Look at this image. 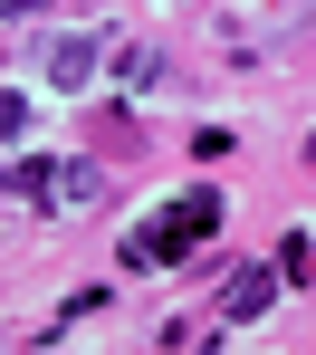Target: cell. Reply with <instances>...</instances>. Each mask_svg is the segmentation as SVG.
Listing matches in <instances>:
<instances>
[{
    "instance_id": "277c9868",
    "label": "cell",
    "mask_w": 316,
    "mask_h": 355,
    "mask_svg": "<svg viewBox=\"0 0 316 355\" xmlns=\"http://www.w3.org/2000/svg\"><path fill=\"white\" fill-rule=\"evenodd\" d=\"M19 10H39V0H0V19H19Z\"/></svg>"
},
{
    "instance_id": "6da1fadb",
    "label": "cell",
    "mask_w": 316,
    "mask_h": 355,
    "mask_svg": "<svg viewBox=\"0 0 316 355\" xmlns=\"http://www.w3.org/2000/svg\"><path fill=\"white\" fill-rule=\"evenodd\" d=\"M211 221H221V202H211V192H192V202L154 211V221H144V231L125 240V259H183V250H192L201 231H211Z\"/></svg>"
},
{
    "instance_id": "7a4b0ae2",
    "label": "cell",
    "mask_w": 316,
    "mask_h": 355,
    "mask_svg": "<svg viewBox=\"0 0 316 355\" xmlns=\"http://www.w3.org/2000/svg\"><path fill=\"white\" fill-rule=\"evenodd\" d=\"M268 297H278V269H240V279L221 288V317L250 327V317H268Z\"/></svg>"
},
{
    "instance_id": "3957f363",
    "label": "cell",
    "mask_w": 316,
    "mask_h": 355,
    "mask_svg": "<svg viewBox=\"0 0 316 355\" xmlns=\"http://www.w3.org/2000/svg\"><path fill=\"white\" fill-rule=\"evenodd\" d=\"M96 58H106L96 39H58V49H48V77H58V87H86V77H96Z\"/></svg>"
}]
</instances>
